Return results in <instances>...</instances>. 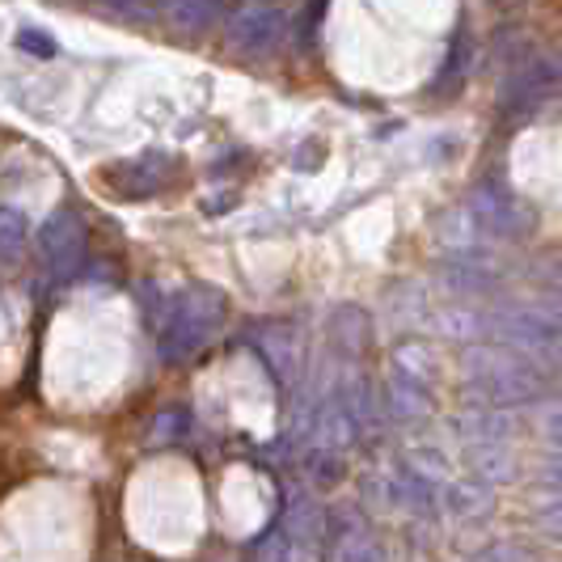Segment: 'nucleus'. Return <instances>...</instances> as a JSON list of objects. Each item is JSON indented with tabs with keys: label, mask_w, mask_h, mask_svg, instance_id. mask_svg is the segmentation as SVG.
<instances>
[{
	"label": "nucleus",
	"mask_w": 562,
	"mask_h": 562,
	"mask_svg": "<svg viewBox=\"0 0 562 562\" xmlns=\"http://www.w3.org/2000/svg\"><path fill=\"white\" fill-rule=\"evenodd\" d=\"M465 385L482 402H499V406H520L546 394V372L533 356L516 351V347H470L465 351Z\"/></svg>",
	"instance_id": "nucleus-1"
},
{
	"label": "nucleus",
	"mask_w": 562,
	"mask_h": 562,
	"mask_svg": "<svg viewBox=\"0 0 562 562\" xmlns=\"http://www.w3.org/2000/svg\"><path fill=\"white\" fill-rule=\"evenodd\" d=\"M221 322H225V296L216 288H203V283L187 288L182 296H173V310L161 322V342H157L161 360L166 364L191 360L199 347L221 330Z\"/></svg>",
	"instance_id": "nucleus-2"
},
{
	"label": "nucleus",
	"mask_w": 562,
	"mask_h": 562,
	"mask_svg": "<svg viewBox=\"0 0 562 562\" xmlns=\"http://www.w3.org/2000/svg\"><path fill=\"white\" fill-rule=\"evenodd\" d=\"M486 335L537 364H562V313L550 305H495L486 313Z\"/></svg>",
	"instance_id": "nucleus-3"
},
{
	"label": "nucleus",
	"mask_w": 562,
	"mask_h": 562,
	"mask_svg": "<svg viewBox=\"0 0 562 562\" xmlns=\"http://www.w3.org/2000/svg\"><path fill=\"white\" fill-rule=\"evenodd\" d=\"M562 85V64L550 56H520L512 72L499 85V119L504 123H525L537 106H546Z\"/></svg>",
	"instance_id": "nucleus-4"
},
{
	"label": "nucleus",
	"mask_w": 562,
	"mask_h": 562,
	"mask_svg": "<svg viewBox=\"0 0 562 562\" xmlns=\"http://www.w3.org/2000/svg\"><path fill=\"white\" fill-rule=\"evenodd\" d=\"M470 212L486 237H499V241H520L533 233V207L516 195L507 182L499 178H482L470 195Z\"/></svg>",
	"instance_id": "nucleus-5"
},
{
	"label": "nucleus",
	"mask_w": 562,
	"mask_h": 562,
	"mask_svg": "<svg viewBox=\"0 0 562 562\" xmlns=\"http://www.w3.org/2000/svg\"><path fill=\"white\" fill-rule=\"evenodd\" d=\"M38 258L56 283L72 280L85 267V221L72 207L52 212L38 228Z\"/></svg>",
	"instance_id": "nucleus-6"
},
{
	"label": "nucleus",
	"mask_w": 562,
	"mask_h": 562,
	"mask_svg": "<svg viewBox=\"0 0 562 562\" xmlns=\"http://www.w3.org/2000/svg\"><path fill=\"white\" fill-rule=\"evenodd\" d=\"M111 182L114 191L123 199H148V195H161L169 182L178 178V157H169L161 148H148L140 157H127L102 173Z\"/></svg>",
	"instance_id": "nucleus-7"
},
{
	"label": "nucleus",
	"mask_w": 562,
	"mask_h": 562,
	"mask_svg": "<svg viewBox=\"0 0 562 562\" xmlns=\"http://www.w3.org/2000/svg\"><path fill=\"white\" fill-rule=\"evenodd\" d=\"M280 30H283L280 9H271V4H250V9H241V13L228 22V43H233L237 52H246V56H262V52L276 47Z\"/></svg>",
	"instance_id": "nucleus-8"
},
{
	"label": "nucleus",
	"mask_w": 562,
	"mask_h": 562,
	"mask_svg": "<svg viewBox=\"0 0 562 562\" xmlns=\"http://www.w3.org/2000/svg\"><path fill=\"white\" fill-rule=\"evenodd\" d=\"M452 427H457V436L465 440V445H479V440H512V431H516V415L512 411H504L499 402H470L457 419H452Z\"/></svg>",
	"instance_id": "nucleus-9"
},
{
	"label": "nucleus",
	"mask_w": 562,
	"mask_h": 562,
	"mask_svg": "<svg viewBox=\"0 0 562 562\" xmlns=\"http://www.w3.org/2000/svg\"><path fill=\"white\" fill-rule=\"evenodd\" d=\"M440 507L449 512L452 520L474 525V520H486V516L495 512V491L482 479L449 482V486H440Z\"/></svg>",
	"instance_id": "nucleus-10"
},
{
	"label": "nucleus",
	"mask_w": 562,
	"mask_h": 562,
	"mask_svg": "<svg viewBox=\"0 0 562 562\" xmlns=\"http://www.w3.org/2000/svg\"><path fill=\"white\" fill-rule=\"evenodd\" d=\"M445 283L457 296H482V292H491L499 283V271L486 258H479V250H457L445 262Z\"/></svg>",
	"instance_id": "nucleus-11"
},
{
	"label": "nucleus",
	"mask_w": 562,
	"mask_h": 562,
	"mask_svg": "<svg viewBox=\"0 0 562 562\" xmlns=\"http://www.w3.org/2000/svg\"><path fill=\"white\" fill-rule=\"evenodd\" d=\"M280 525L296 537V541H317V537L330 529V516L322 512V504L313 499L310 491H288V504H283Z\"/></svg>",
	"instance_id": "nucleus-12"
},
{
	"label": "nucleus",
	"mask_w": 562,
	"mask_h": 562,
	"mask_svg": "<svg viewBox=\"0 0 562 562\" xmlns=\"http://www.w3.org/2000/svg\"><path fill=\"white\" fill-rule=\"evenodd\" d=\"M385 411H390L397 423L427 419V411H431V402H427V385L394 368V372H390V385H385Z\"/></svg>",
	"instance_id": "nucleus-13"
},
{
	"label": "nucleus",
	"mask_w": 562,
	"mask_h": 562,
	"mask_svg": "<svg viewBox=\"0 0 562 562\" xmlns=\"http://www.w3.org/2000/svg\"><path fill=\"white\" fill-rule=\"evenodd\" d=\"M474 470L482 479H495V482H512L516 479V465H512V449L507 440H479V445H465Z\"/></svg>",
	"instance_id": "nucleus-14"
},
{
	"label": "nucleus",
	"mask_w": 562,
	"mask_h": 562,
	"mask_svg": "<svg viewBox=\"0 0 562 562\" xmlns=\"http://www.w3.org/2000/svg\"><path fill=\"white\" fill-rule=\"evenodd\" d=\"M525 419L541 445L562 449V397H533L525 402Z\"/></svg>",
	"instance_id": "nucleus-15"
},
{
	"label": "nucleus",
	"mask_w": 562,
	"mask_h": 562,
	"mask_svg": "<svg viewBox=\"0 0 562 562\" xmlns=\"http://www.w3.org/2000/svg\"><path fill=\"white\" fill-rule=\"evenodd\" d=\"M258 347H262V356L271 360V368L280 372L283 381H292V376H296V360H301V351H296V338H292V330L276 326V330L258 335Z\"/></svg>",
	"instance_id": "nucleus-16"
},
{
	"label": "nucleus",
	"mask_w": 562,
	"mask_h": 562,
	"mask_svg": "<svg viewBox=\"0 0 562 562\" xmlns=\"http://www.w3.org/2000/svg\"><path fill=\"white\" fill-rule=\"evenodd\" d=\"M335 342L338 351H347V356H360L368 347V317L356 305L335 313Z\"/></svg>",
	"instance_id": "nucleus-17"
},
{
	"label": "nucleus",
	"mask_w": 562,
	"mask_h": 562,
	"mask_svg": "<svg viewBox=\"0 0 562 562\" xmlns=\"http://www.w3.org/2000/svg\"><path fill=\"white\" fill-rule=\"evenodd\" d=\"M470 59H474V47H470V34H461L457 43H452L449 52V64H445V72L436 77V93H445L452 85L465 81V72H470Z\"/></svg>",
	"instance_id": "nucleus-18"
},
{
	"label": "nucleus",
	"mask_w": 562,
	"mask_h": 562,
	"mask_svg": "<svg viewBox=\"0 0 562 562\" xmlns=\"http://www.w3.org/2000/svg\"><path fill=\"white\" fill-rule=\"evenodd\" d=\"M305 470H310L313 486H322V491H326V486H335V482L347 474V470H342V457H338V449H322V445L310 452V465H305Z\"/></svg>",
	"instance_id": "nucleus-19"
},
{
	"label": "nucleus",
	"mask_w": 562,
	"mask_h": 562,
	"mask_svg": "<svg viewBox=\"0 0 562 562\" xmlns=\"http://www.w3.org/2000/svg\"><path fill=\"white\" fill-rule=\"evenodd\" d=\"M394 368H397V372H406V376H415V381H423V385L431 381V356H427V347H419V342L397 347Z\"/></svg>",
	"instance_id": "nucleus-20"
},
{
	"label": "nucleus",
	"mask_w": 562,
	"mask_h": 562,
	"mask_svg": "<svg viewBox=\"0 0 562 562\" xmlns=\"http://www.w3.org/2000/svg\"><path fill=\"white\" fill-rule=\"evenodd\" d=\"M26 216L18 207H0V254H18L26 246Z\"/></svg>",
	"instance_id": "nucleus-21"
},
{
	"label": "nucleus",
	"mask_w": 562,
	"mask_h": 562,
	"mask_svg": "<svg viewBox=\"0 0 562 562\" xmlns=\"http://www.w3.org/2000/svg\"><path fill=\"white\" fill-rule=\"evenodd\" d=\"M212 18H216V0H182V4L173 9V26H182V30L207 26Z\"/></svg>",
	"instance_id": "nucleus-22"
},
{
	"label": "nucleus",
	"mask_w": 562,
	"mask_h": 562,
	"mask_svg": "<svg viewBox=\"0 0 562 562\" xmlns=\"http://www.w3.org/2000/svg\"><path fill=\"white\" fill-rule=\"evenodd\" d=\"M533 280L541 292H550V296H562V258H546V262H537Z\"/></svg>",
	"instance_id": "nucleus-23"
},
{
	"label": "nucleus",
	"mask_w": 562,
	"mask_h": 562,
	"mask_svg": "<svg viewBox=\"0 0 562 562\" xmlns=\"http://www.w3.org/2000/svg\"><path fill=\"white\" fill-rule=\"evenodd\" d=\"M18 47L30 52V56H43V59L56 56V38H47V34H38V30H22V34H18Z\"/></svg>",
	"instance_id": "nucleus-24"
},
{
	"label": "nucleus",
	"mask_w": 562,
	"mask_h": 562,
	"mask_svg": "<svg viewBox=\"0 0 562 562\" xmlns=\"http://www.w3.org/2000/svg\"><path fill=\"white\" fill-rule=\"evenodd\" d=\"M411 465H419L423 474H431V479H445V457H440V452H411Z\"/></svg>",
	"instance_id": "nucleus-25"
},
{
	"label": "nucleus",
	"mask_w": 562,
	"mask_h": 562,
	"mask_svg": "<svg viewBox=\"0 0 562 562\" xmlns=\"http://www.w3.org/2000/svg\"><path fill=\"white\" fill-rule=\"evenodd\" d=\"M537 525L546 529V533L554 537V541H562V504H550L537 512Z\"/></svg>",
	"instance_id": "nucleus-26"
},
{
	"label": "nucleus",
	"mask_w": 562,
	"mask_h": 562,
	"mask_svg": "<svg viewBox=\"0 0 562 562\" xmlns=\"http://www.w3.org/2000/svg\"><path fill=\"white\" fill-rule=\"evenodd\" d=\"M479 559H529V550L525 546H486L479 550Z\"/></svg>",
	"instance_id": "nucleus-27"
},
{
	"label": "nucleus",
	"mask_w": 562,
	"mask_h": 562,
	"mask_svg": "<svg viewBox=\"0 0 562 562\" xmlns=\"http://www.w3.org/2000/svg\"><path fill=\"white\" fill-rule=\"evenodd\" d=\"M541 482L562 486V452H554V457H546V461H541Z\"/></svg>",
	"instance_id": "nucleus-28"
},
{
	"label": "nucleus",
	"mask_w": 562,
	"mask_h": 562,
	"mask_svg": "<svg viewBox=\"0 0 562 562\" xmlns=\"http://www.w3.org/2000/svg\"><path fill=\"white\" fill-rule=\"evenodd\" d=\"M161 4H169V0H123L127 13H157Z\"/></svg>",
	"instance_id": "nucleus-29"
}]
</instances>
